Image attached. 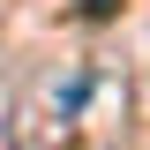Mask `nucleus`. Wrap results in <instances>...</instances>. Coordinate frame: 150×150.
Returning <instances> with one entry per match:
<instances>
[{
  "mask_svg": "<svg viewBox=\"0 0 150 150\" xmlns=\"http://www.w3.org/2000/svg\"><path fill=\"white\" fill-rule=\"evenodd\" d=\"M90 98H98V68H45L15 98V143L23 150H53L75 120H90Z\"/></svg>",
  "mask_w": 150,
  "mask_h": 150,
  "instance_id": "f257e3e1",
  "label": "nucleus"
},
{
  "mask_svg": "<svg viewBox=\"0 0 150 150\" xmlns=\"http://www.w3.org/2000/svg\"><path fill=\"white\" fill-rule=\"evenodd\" d=\"M75 8H83V15H112L120 0H75Z\"/></svg>",
  "mask_w": 150,
  "mask_h": 150,
  "instance_id": "f03ea898",
  "label": "nucleus"
}]
</instances>
